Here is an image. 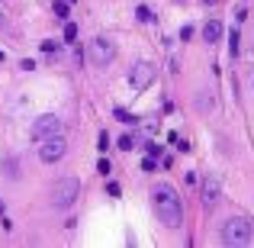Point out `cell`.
<instances>
[{"mask_svg":"<svg viewBox=\"0 0 254 248\" xmlns=\"http://www.w3.org/2000/svg\"><path fill=\"white\" fill-rule=\"evenodd\" d=\"M142 167H145V171H155V167H158V162H155V158L148 155V158H145V162H142Z\"/></svg>","mask_w":254,"mask_h":248,"instance_id":"15","label":"cell"},{"mask_svg":"<svg viewBox=\"0 0 254 248\" xmlns=\"http://www.w3.org/2000/svg\"><path fill=\"white\" fill-rule=\"evenodd\" d=\"M119 149L129 152V149H132V136H123V139H119Z\"/></svg>","mask_w":254,"mask_h":248,"instance_id":"16","label":"cell"},{"mask_svg":"<svg viewBox=\"0 0 254 248\" xmlns=\"http://www.w3.org/2000/svg\"><path fill=\"white\" fill-rule=\"evenodd\" d=\"M251 87H254V78H251Z\"/></svg>","mask_w":254,"mask_h":248,"instance_id":"22","label":"cell"},{"mask_svg":"<svg viewBox=\"0 0 254 248\" xmlns=\"http://www.w3.org/2000/svg\"><path fill=\"white\" fill-rule=\"evenodd\" d=\"M219 36H222V23H219V19H209V23L203 26V39H206V45H216V42H219Z\"/></svg>","mask_w":254,"mask_h":248,"instance_id":"9","label":"cell"},{"mask_svg":"<svg viewBox=\"0 0 254 248\" xmlns=\"http://www.w3.org/2000/svg\"><path fill=\"white\" fill-rule=\"evenodd\" d=\"M0 29H3V13H0Z\"/></svg>","mask_w":254,"mask_h":248,"instance_id":"20","label":"cell"},{"mask_svg":"<svg viewBox=\"0 0 254 248\" xmlns=\"http://www.w3.org/2000/svg\"><path fill=\"white\" fill-rule=\"evenodd\" d=\"M64 152H68V139H64L62 132H58V136H49V139H42V142H39V158H42L45 165L62 162Z\"/></svg>","mask_w":254,"mask_h":248,"instance_id":"4","label":"cell"},{"mask_svg":"<svg viewBox=\"0 0 254 248\" xmlns=\"http://www.w3.org/2000/svg\"><path fill=\"white\" fill-rule=\"evenodd\" d=\"M199 3H206V6H212V3H216V0H199Z\"/></svg>","mask_w":254,"mask_h":248,"instance_id":"19","label":"cell"},{"mask_svg":"<svg viewBox=\"0 0 254 248\" xmlns=\"http://www.w3.org/2000/svg\"><path fill=\"white\" fill-rule=\"evenodd\" d=\"M55 49H58V45L52 42V39H45V42H42V52H55Z\"/></svg>","mask_w":254,"mask_h":248,"instance_id":"18","label":"cell"},{"mask_svg":"<svg viewBox=\"0 0 254 248\" xmlns=\"http://www.w3.org/2000/svg\"><path fill=\"white\" fill-rule=\"evenodd\" d=\"M151 81H155V65H151V62H138L135 68H132V75H129L132 90H145Z\"/></svg>","mask_w":254,"mask_h":248,"instance_id":"7","label":"cell"},{"mask_svg":"<svg viewBox=\"0 0 254 248\" xmlns=\"http://www.w3.org/2000/svg\"><path fill=\"white\" fill-rule=\"evenodd\" d=\"M113 58H116V49H113L110 39L100 36V39H93V42H90V62L97 65V68H106Z\"/></svg>","mask_w":254,"mask_h":248,"instance_id":"6","label":"cell"},{"mask_svg":"<svg viewBox=\"0 0 254 248\" xmlns=\"http://www.w3.org/2000/svg\"><path fill=\"white\" fill-rule=\"evenodd\" d=\"M81 197V180L77 177H62L55 180V187H52V206H58V210H68L74 200Z\"/></svg>","mask_w":254,"mask_h":248,"instance_id":"3","label":"cell"},{"mask_svg":"<svg viewBox=\"0 0 254 248\" xmlns=\"http://www.w3.org/2000/svg\"><path fill=\"white\" fill-rule=\"evenodd\" d=\"M219 193H222V184H219L216 174H209V177L203 180V200H206V203H216Z\"/></svg>","mask_w":254,"mask_h":248,"instance_id":"8","label":"cell"},{"mask_svg":"<svg viewBox=\"0 0 254 248\" xmlns=\"http://www.w3.org/2000/svg\"><path fill=\"white\" fill-rule=\"evenodd\" d=\"M0 62H3V52H0Z\"/></svg>","mask_w":254,"mask_h":248,"instance_id":"21","label":"cell"},{"mask_svg":"<svg viewBox=\"0 0 254 248\" xmlns=\"http://www.w3.org/2000/svg\"><path fill=\"white\" fill-rule=\"evenodd\" d=\"M97 171L100 174H110V162H106V158H100V162H97Z\"/></svg>","mask_w":254,"mask_h":248,"instance_id":"14","label":"cell"},{"mask_svg":"<svg viewBox=\"0 0 254 248\" xmlns=\"http://www.w3.org/2000/svg\"><path fill=\"white\" fill-rule=\"evenodd\" d=\"M138 19H142V23H151V10H148V6H138Z\"/></svg>","mask_w":254,"mask_h":248,"instance_id":"12","label":"cell"},{"mask_svg":"<svg viewBox=\"0 0 254 248\" xmlns=\"http://www.w3.org/2000/svg\"><path fill=\"white\" fill-rule=\"evenodd\" d=\"M254 239V223L248 216H232L229 223L222 226V242L229 248H238V245H248Z\"/></svg>","mask_w":254,"mask_h":248,"instance_id":"2","label":"cell"},{"mask_svg":"<svg viewBox=\"0 0 254 248\" xmlns=\"http://www.w3.org/2000/svg\"><path fill=\"white\" fill-rule=\"evenodd\" d=\"M100 149H103V152L110 149V136H106V132H100Z\"/></svg>","mask_w":254,"mask_h":248,"instance_id":"17","label":"cell"},{"mask_svg":"<svg viewBox=\"0 0 254 248\" xmlns=\"http://www.w3.org/2000/svg\"><path fill=\"white\" fill-rule=\"evenodd\" d=\"M68 3H74V0H68Z\"/></svg>","mask_w":254,"mask_h":248,"instance_id":"23","label":"cell"},{"mask_svg":"<svg viewBox=\"0 0 254 248\" xmlns=\"http://www.w3.org/2000/svg\"><path fill=\"white\" fill-rule=\"evenodd\" d=\"M68 10H71V3H68V0H55V16H68Z\"/></svg>","mask_w":254,"mask_h":248,"instance_id":"11","label":"cell"},{"mask_svg":"<svg viewBox=\"0 0 254 248\" xmlns=\"http://www.w3.org/2000/svg\"><path fill=\"white\" fill-rule=\"evenodd\" d=\"M64 42H77V23H64Z\"/></svg>","mask_w":254,"mask_h":248,"instance_id":"10","label":"cell"},{"mask_svg":"<svg viewBox=\"0 0 254 248\" xmlns=\"http://www.w3.org/2000/svg\"><path fill=\"white\" fill-rule=\"evenodd\" d=\"M151 206H155V216L161 226H168V229H177L180 223H184V203H180L177 190H174L171 184H158L155 193H151Z\"/></svg>","mask_w":254,"mask_h":248,"instance_id":"1","label":"cell"},{"mask_svg":"<svg viewBox=\"0 0 254 248\" xmlns=\"http://www.w3.org/2000/svg\"><path fill=\"white\" fill-rule=\"evenodd\" d=\"M64 129V123L55 116V113H45V116H39L36 123H32V129H29V136L36 139V142H42V139H49V136H58V132Z\"/></svg>","mask_w":254,"mask_h":248,"instance_id":"5","label":"cell"},{"mask_svg":"<svg viewBox=\"0 0 254 248\" xmlns=\"http://www.w3.org/2000/svg\"><path fill=\"white\" fill-rule=\"evenodd\" d=\"M116 119H123V123H135V116H129L126 110H116Z\"/></svg>","mask_w":254,"mask_h":248,"instance_id":"13","label":"cell"}]
</instances>
